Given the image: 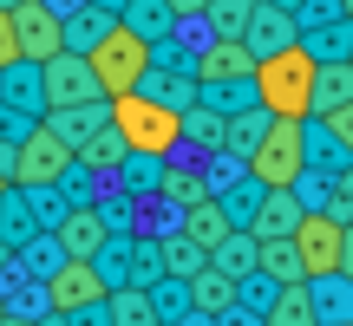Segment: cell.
<instances>
[{
	"label": "cell",
	"mask_w": 353,
	"mask_h": 326,
	"mask_svg": "<svg viewBox=\"0 0 353 326\" xmlns=\"http://www.w3.org/2000/svg\"><path fill=\"white\" fill-rule=\"evenodd\" d=\"M307 91H314V59L301 46L255 65V98H262L268 118H307Z\"/></svg>",
	"instance_id": "6da1fadb"
},
{
	"label": "cell",
	"mask_w": 353,
	"mask_h": 326,
	"mask_svg": "<svg viewBox=\"0 0 353 326\" xmlns=\"http://www.w3.org/2000/svg\"><path fill=\"white\" fill-rule=\"evenodd\" d=\"M112 131L125 138V151L176 157V111H164V105L144 98V91H125V98H112Z\"/></svg>",
	"instance_id": "7a4b0ae2"
},
{
	"label": "cell",
	"mask_w": 353,
	"mask_h": 326,
	"mask_svg": "<svg viewBox=\"0 0 353 326\" xmlns=\"http://www.w3.org/2000/svg\"><path fill=\"white\" fill-rule=\"evenodd\" d=\"M85 65H92V78H99V98H125V91H138L144 72H151V46H144L138 33H125V26H112V33L85 52Z\"/></svg>",
	"instance_id": "3957f363"
},
{
	"label": "cell",
	"mask_w": 353,
	"mask_h": 326,
	"mask_svg": "<svg viewBox=\"0 0 353 326\" xmlns=\"http://www.w3.org/2000/svg\"><path fill=\"white\" fill-rule=\"evenodd\" d=\"M242 170H249L262 189H288L294 176H301V118H275L268 138L242 157Z\"/></svg>",
	"instance_id": "277c9868"
},
{
	"label": "cell",
	"mask_w": 353,
	"mask_h": 326,
	"mask_svg": "<svg viewBox=\"0 0 353 326\" xmlns=\"http://www.w3.org/2000/svg\"><path fill=\"white\" fill-rule=\"evenodd\" d=\"M65 163H72V151H65L59 138H52L46 124H33L20 144H13V170H7V183L13 189H52L65 176Z\"/></svg>",
	"instance_id": "5b68a950"
},
{
	"label": "cell",
	"mask_w": 353,
	"mask_h": 326,
	"mask_svg": "<svg viewBox=\"0 0 353 326\" xmlns=\"http://www.w3.org/2000/svg\"><path fill=\"white\" fill-rule=\"evenodd\" d=\"M294 254H301V274H341V241H347V222H334L327 209H307L294 222Z\"/></svg>",
	"instance_id": "8992f818"
},
{
	"label": "cell",
	"mask_w": 353,
	"mask_h": 326,
	"mask_svg": "<svg viewBox=\"0 0 353 326\" xmlns=\"http://www.w3.org/2000/svg\"><path fill=\"white\" fill-rule=\"evenodd\" d=\"M39 98H46V111H72V105L99 98V78H92V65L79 52H59V59L39 65Z\"/></svg>",
	"instance_id": "52a82bcc"
},
{
	"label": "cell",
	"mask_w": 353,
	"mask_h": 326,
	"mask_svg": "<svg viewBox=\"0 0 353 326\" xmlns=\"http://www.w3.org/2000/svg\"><path fill=\"white\" fill-rule=\"evenodd\" d=\"M39 287H46V314H79V307H99L105 301V281H99L92 261H59Z\"/></svg>",
	"instance_id": "ba28073f"
},
{
	"label": "cell",
	"mask_w": 353,
	"mask_h": 326,
	"mask_svg": "<svg viewBox=\"0 0 353 326\" xmlns=\"http://www.w3.org/2000/svg\"><path fill=\"white\" fill-rule=\"evenodd\" d=\"M13 33H20V59H26V65H46V59H59V52H65L59 13H46L39 0L13 7Z\"/></svg>",
	"instance_id": "9c48e42d"
},
{
	"label": "cell",
	"mask_w": 353,
	"mask_h": 326,
	"mask_svg": "<svg viewBox=\"0 0 353 326\" xmlns=\"http://www.w3.org/2000/svg\"><path fill=\"white\" fill-rule=\"evenodd\" d=\"M301 170L321 176V183H334L341 170H353V151L321 124V118H301Z\"/></svg>",
	"instance_id": "30bf717a"
},
{
	"label": "cell",
	"mask_w": 353,
	"mask_h": 326,
	"mask_svg": "<svg viewBox=\"0 0 353 326\" xmlns=\"http://www.w3.org/2000/svg\"><path fill=\"white\" fill-rule=\"evenodd\" d=\"M242 46H249V59H255V65H262V59H275V52H288V46H294V20L255 0L249 26H242Z\"/></svg>",
	"instance_id": "8fae6325"
},
{
	"label": "cell",
	"mask_w": 353,
	"mask_h": 326,
	"mask_svg": "<svg viewBox=\"0 0 353 326\" xmlns=\"http://www.w3.org/2000/svg\"><path fill=\"white\" fill-rule=\"evenodd\" d=\"M112 124V98H92V105H72V111H46V131L65 144V151H79V144H92L99 131Z\"/></svg>",
	"instance_id": "7c38bea8"
},
{
	"label": "cell",
	"mask_w": 353,
	"mask_h": 326,
	"mask_svg": "<svg viewBox=\"0 0 353 326\" xmlns=\"http://www.w3.org/2000/svg\"><path fill=\"white\" fill-rule=\"evenodd\" d=\"M307 307H314V326H353V281L347 274H307Z\"/></svg>",
	"instance_id": "4fadbf2b"
},
{
	"label": "cell",
	"mask_w": 353,
	"mask_h": 326,
	"mask_svg": "<svg viewBox=\"0 0 353 326\" xmlns=\"http://www.w3.org/2000/svg\"><path fill=\"white\" fill-rule=\"evenodd\" d=\"M52 241H59V254L65 261H92L99 254V241H105V222H99V209H65L59 215V228H52Z\"/></svg>",
	"instance_id": "5bb4252c"
},
{
	"label": "cell",
	"mask_w": 353,
	"mask_h": 326,
	"mask_svg": "<svg viewBox=\"0 0 353 326\" xmlns=\"http://www.w3.org/2000/svg\"><path fill=\"white\" fill-rule=\"evenodd\" d=\"M294 46H301L314 65H347L353 20H341V13H334V20H314V26H301V33H294Z\"/></svg>",
	"instance_id": "9a60e30c"
},
{
	"label": "cell",
	"mask_w": 353,
	"mask_h": 326,
	"mask_svg": "<svg viewBox=\"0 0 353 326\" xmlns=\"http://www.w3.org/2000/svg\"><path fill=\"white\" fill-rule=\"evenodd\" d=\"M196 78H255V59L242 39H203L196 46Z\"/></svg>",
	"instance_id": "2e32d148"
},
{
	"label": "cell",
	"mask_w": 353,
	"mask_h": 326,
	"mask_svg": "<svg viewBox=\"0 0 353 326\" xmlns=\"http://www.w3.org/2000/svg\"><path fill=\"white\" fill-rule=\"evenodd\" d=\"M294 222H301V202H294L288 189H262L249 235H255V241H281V235H294Z\"/></svg>",
	"instance_id": "e0dca14e"
},
{
	"label": "cell",
	"mask_w": 353,
	"mask_h": 326,
	"mask_svg": "<svg viewBox=\"0 0 353 326\" xmlns=\"http://www.w3.org/2000/svg\"><path fill=\"white\" fill-rule=\"evenodd\" d=\"M164 163H170V157H144V151H125V163L112 170L118 196H131V202H151V196H157V183H164Z\"/></svg>",
	"instance_id": "ac0fdd59"
},
{
	"label": "cell",
	"mask_w": 353,
	"mask_h": 326,
	"mask_svg": "<svg viewBox=\"0 0 353 326\" xmlns=\"http://www.w3.org/2000/svg\"><path fill=\"white\" fill-rule=\"evenodd\" d=\"M118 26H125V33H138L144 46H157V39L176 33V13L164 7V0H125V7H118Z\"/></svg>",
	"instance_id": "d6986e66"
},
{
	"label": "cell",
	"mask_w": 353,
	"mask_h": 326,
	"mask_svg": "<svg viewBox=\"0 0 353 326\" xmlns=\"http://www.w3.org/2000/svg\"><path fill=\"white\" fill-rule=\"evenodd\" d=\"M183 287H190V307H196V314H210V320H223L229 307H236V281H229V274H216L210 261H203L196 274L183 281Z\"/></svg>",
	"instance_id": "ffe728a7"
},
{
	"label": "cell",
	"mask_w": 353,
	"mask_h": 326,
	"mask_svg": "<svg viewBox=\"0 0 353 326\" xmlns=\"http://www.w3.org/2000/svg\"><path fill=\"white\" fill-rule=\"evenodd\" d=\"M196 105H210L216 118H236L262 98H255V78H196Z\"/></svg>",
	"instance_id": "44dd1931"
},
{
	"label": "cell",
	"mask_w": 353,
	"mask_h": 326,
	"mask_svg": "<svg viewBox=\"0 0 353 326\" xmlns=\"http://www.w3.org/2000/svg\"><path fill=\"white\" fill-rule=\"evenodd\" d=\"M0 105L7 111H26V118H46V98H39V65H7L0 72Z\"/></svg>",
	"instance_id": "7402d4cb"
},
{
	"label": "cell",
	"mask_w": 353,
	"mask_h": 326,
	"mask_svg": "<svg viewBox=\"0 0 353 326\" xmlns=\"http://www.w3.org/2000/svg\"><path fill=\"white\" fill-rule=\"evenodd\" d=\"M353 105V65H314V91H307V118H327Z\"/></svg>",
	"instance_id": "603a6c76"
},
{
	"label": "cell",
	"mask_w": 353,
	"mask_h": 326,
	"mask_svg": "<svg viewBox=\"0 0 353 326\" xmlns=\"http://www.w3.org/2000/svg\"><path fill=\"white\" fill-rule=\"evenodd\" d=\"M176 151H223V118L210 111V105H190V111H176Z\"/></svg>",
	"instance_id": "cb8c5ba5"
},
{
	"label": "cell",
	"mask_w": 353,
	"mask_h": 326,
	"mask_svg": "<svg viewBox=\"0 0 353 326\" xmlns=\"http://www.w3.org/2000/svg\"><path fill=\"white\" fill-rule=\"evenodd\" d=\"M112 26H118V13H105V7H79V13H65V20H59L65 52H79V59H85V52L99 46V39L112 33Z\"/></svg>",
	"instance_id": "d4e9b609"
},
{
	"label": "cell",
	"mask_w": 353,
	"mask_h": 326,
	"mask_svg": "<svg viewBox=\"0 0 353 326\" xmlns=\"http://www.w3.org/2000/svg\"><path fill=\"white\" fill-rule=\"evenodd\" d=\"M255 202H262V183H255L249 170L229 176V183L216 189V209H223V222H229V228H249V222H255Z\"/></svg>",
	"instance_id": "484cf974"
},
{
	"label": "cell",
	"mask_w": 353,
	"mask_h": 326,
	"mask_svg": "<svg viewBox=\"0 0 353 326\" xmlns=\"http://www.w3.org/2000/svg\"><path fill=\"white\" fill-rule=\"evenodd\" d=\"M255 274H268L275 287H294V281H307L301 274V254H294V241L281 235V241H255Z\"/></svg>",
	"instance_id": "4316f807"
},
{
	"label": "cell",
	"mask_w": 353,
	"mask_h": 326,
	"mask_svg": "<svg viewBox=\"0 0 353 326\" xmlns=\"http://www.w3.org/2000/svg\"><path fill=\"white\" fill-rule=\"evenodd\" d=\"M176 228H183V235H190V241H196V248H203V254H210V248H216V241H223V235H229V222H223V209H216V196H203V202H190V209H183V215H176Z\"/></svg>",
	"instance_id": "83f0119b"
},
{
	"label": "cell",
	"mask_w": 353,
	"mask_h": 326,
	"mask_svg": "<svg viewBox=\"0 0 353 326\" xmlns=\"http://www.w3.org/2000/svg\"><path fill=\"white\" fill-rule=\"evenodd\" d=\"M210 268H216V274H229V281L255 274V235H249V228H229V235L210 248Z\"/></svg>",
	"instance_id": "f1b7e54d"
},
{
	"label": "cell",
	"mask_w": 353,
	"mask_h": 326,
	"mask_svg": "<svg viewBox=\"0 0 353 326\" xmlns=\"http://www.w3.org/2000/svg\"><path fill=\"white\" fill-rule=\"evenodd\" d=\"M268 124H275V118H268L262 105H249V111H236V118H223V151H229V157H249L255 144L268 138Z\"/></svg>",
	"instance_id": "f546056e"
},
{
	"label": "cell",
	"mask_w": 353,
	"mask_h": 326,
	"mask_svg": "<svg viewBox=\"0 0 353 326\" xmlns=\"http://www.w3.org/2000/svg\"><path fill=\"white\" fill-rule=\"evenodd\" d=\"M144 98H157L164 111H190L196 105V72H144Z\"/></svg>",
	"instance_id": "4dcf8cb0"
},
{
	"label": "cell",
	"mask_w": 353,
	"mask_h": 326,
	"mask_svg": "<svg viewBox=\"0 0 353 326\" xmlns=\"http://www.w3.org/2000/svg\"><path fill=\"white\" fill-rule=\"evenodd\" d=\"M39 222H33V202H26V189H0V241L7 248H20V241H33Z\"/></svg>",
	"instance_id": "1f68e13d"
},
{
	"label": "cell",
	"mask_w": 353,
	"mask_h": 326,
	"mask_svg": "<svg viewBox=\"0 0 353 326\" xmlns=\"http://www.w3.org/2000/svg\"><path fill=\"white\" fill-rule=\"evenodd\" d=\"M203 196H210V189H203V176L190 170V163H176V157H170V163H164V183H157V202H170V209L183 215L190 202H203Z\"/></svg>",
	"instance_id": "d6a6232c"
},
{
	"label": "cell",
	"mask_w": 353,
	"mask_h": 326,
	"mask_svg": "<svg viewBox=\"0 0 353 326\" xmlns=\"http://www.w3.org/2000/svg\"><path fill=\"white\" fill-rule=\"evenodd\" d=\"M249 13H255V0H203V13H196V20L210 26V39H242Z\"/></svg>",
	"instance_id": "836d02e7"
},
{
	"label": "cell",
	"mask_w": 353,
	"mask_h": 326,
	"mask_svg": "<svg viewBox=\"0 0 353 326\" xmlns=\"http://www.w3.org/2000/svg\"><path fill=\"white\" fill-rule=\"evenodd\" d=\"M157 254H164V274H170V281H190V274H196L203 261H210V254H203L196 241L183 235V228H170V235H157Z\"/></svg>",
	"instance_id": "e575fe53"
},
{
	"label": "cell",
	"mask_w": 353,
	"mask_h": 326,
	"mask_svg": "<svg viewBox=\"0 0 353 326\" xmlns=\"http://www.w3.org/2000/svg\"><path fill=\"white\" fill-rule=\"evenodd\" d=\"M105 320L112 326H157L151 320V294L144 287H112L105 294Z\"/></svg>",
	"instance_id": "d590c367"
},
{
	"label": "cell",
	"mask_w": 353,
	"mask_h": 326,
	"mask_svg": "<svg viewBox=\"0 0 353 326\" xmlns=\"http://www.w3.org/2000/svg\"><path fill=\"white\" fill-rule=\"evenodd\" d=\"M144 294H151V320H157V326H176L183 314H196V307H190V287H183V281H170V274L151 281Z\"/></svg>",
	"instance_id": "8d00e7d4"
},
{
	"label": "cell",
	"mask_w": 353,
	"mask_h": 326,
	"mask_svg": "<svg viewBox=\"0 0 353 326\" xmlns=\"http://www.w3.org/2000/svg\"><path fill=\"white\" fill-rule=\"evenodd\" d=\"M72 157H79V163H85V170H92V176H112V170H118V163H125V138H118V131H112V124H105V131H99V138H92V144H79V151H72Z\"/></svg>",
	"instance_id": "74e56055"
},
{
	"label": "cell",
	"mask_w": 353,
	"mask_h": 326,
	"mask_svg": "<svg viewBox=\"0 0 353 326\" xmlns=\"http://www.w3.org/2000/svg\"><path fill=\"white\" fill-rule=\"evenodd\" d=\"M275 294H281V287H275L268 274H242V281H236V314H249L255 326H262L268 307H275Z\"/></svg>",
	"instance_id": "f35d334b"
},
{
	"label": "cell",
	"mask_w": 353,
	"mask_h": 326,
	"mask_svg": "<svg viewBox=\"0 0 353 326\" xmlns=\"http://www.w3.org/2000/svg\"><path fill=\"white\" fill-rule=\"evenodd\" d=\"M262 326H314V307H307V287H301V281L275 294V307H268Z\"/></svg>",
	"instance_id": "ab89813d"
},
{
	"label": "cell",
	"mask_w": 353,
	"mask_h": 326,
	"mask_svg": "<svg viewBox=\"0 0 353 326\" xmlns=\"http://www.w3.org/2000/svg\"><path fill=\"white\" fill-rule=\"evenodd\" d=\"M288 196L301 202V215H307V209H327V183H321V176H307V170L288 183Z\"/></svg>",
	"instance_id": "60d3db41"
},
{
	"label": "cell",
	"mask_w": 353,
	"mask_h": 326,
	"mask_svg": "<svg viewBox=\"0 0 353 326\" xmlns=\"http://www.w3.org/2000/svg\"><path fill=\"white\" fill-rule=\"evenodd\" d=\"M20 65V33H13V13H0V72Z\"/></svg>",
	"instance_id": "b9f144b4"
},
{
	"label": "cell",
	"mask_w": 353,
	"mask_h": 326,
	"mask_svg": "<svg viewBox=\"0 0 353 326\" xmlns=\"http://www.w3.org/2000/svg\"><path fill=\"white\" fill-rule=\"evenodd\" d=\"M321 124H327L334 138H341L347 151H353V105H341V111H327V118H321Z\"/></svg>",
	"instance_id": "7bdbcfd3"
},
{
	"label": "cell",
	"mask_w": 353,
	"mask_h": 326,
	"mask_svg": "<svg viewBox=\"0 0 353 326\" xmlns=\"http://www.w3.org/2000/svg\"><path fill=\"white\" fill-rule=\"evenodd\" d=\"M164 7L176 13V26H183V20H196V13H203V0H164Z\"/></svg>",
	"instance_id": "ee69618b"
},
{
	"label": "cell",
	"mask_w": 353,
	"mask_h": 326,
	"mask_svg": "<svg viewBox=\"0 0 353 326\" xmlns=\"http://www.w3.org/2000/svg\"><path fill=\"white\" fill-rule=\"evenodd\" d=\"M341 274L353 281V228H347V241H341Z\"/></svg>",
	"instance_id": "f6af8a7d"
},
{
	"label": "cell",
	"mask_w": 353,
	"mask_h": 326,
	"mask_svg": "<svg viewBox=\"0 0 353 326\" xmlns=\"http://www.w3.org/2000/svg\"><path fill=\"white\" fill-rule=\"evenodd\" d=\"M0 274H13V248H7V241H0Z\"/></svg>",
	"instance_id": "bcb514c9"
},
{
	"label": "cell",
	"mask_w": 353,
	"mask_h": 326,
	"mask_svg": "<svg viewBox=\"0 0 353 326\" xmlns=\"http://www.w3.org/2000/svg\"><path fill=\"white\" fill-rule=\"evenodd\" d=\"M262 7H275V13H294V7H301V0H262Z\"/></svg>",
	"instance_id": "7dc6e473"
},
{
	"label": "cell",
	"mask_w": 353,
	"mask_h": 326,
	"mask_svg": "<svg viewBox=\"0 0 353 326\" xmlns=\"http://www.w3.org/2000/svg\"><path fill=\"white\" fill-rule=\"evenodd\" d=\"M0 326H39V320H26V314H7V320H0Z\"/></svg>",
	"instance_id": "c3c4849f"
},
{
	"label": "cell",
	"mask_w": 353,
	"mask_h": 326,
	"mask_svg": "<svg viewBox=\"0 0 353 326\" xmlns=\"http://www.w3.org/2000/svg\"><path fill=\"white\" fill-rule=\"evenodd\" d=\"M85 7H105V13H118V7H125V0H85Z\"/></svg>",
	"instance_id": "681fc988"
},
{
	"label": "cell",
	"mask_w": 353,
	"mask_h": 326,
	"mask_svg": "<svg viewBox=\"0 0 353 326\" xmlns=\"http://www.w3.org/2000/svg\"><path fill=\"white\" fill-rule=\"evenodd\" d=\"M39 326H65V320H59V314H39Z\"/></svg>",
	"instance_id": "f907efd6"
},
{
	"label": "cell",
	"mask_w": 353,
	"mask_h": 326,
	"mask_svg": "<svg viewBox=\"0 0 353 326\" xmlns=\"http://www.w3.org/2000/svg\"><path fill=\"white\" fill-rule=\"evenodd\" d=\"M13 7H26V0H0V13H13Z\"/></svg>",
	"instance_id": "816d5d0a"
},
{
	"label": "cell",
	"mask_w": 353,
	"mask_h": 326,
	"mask_svg": "<svg viewBox=\"0 0 353 326\" xmlns=\"http://www.w3.org/2000/svg\"><path fill=\"white\" fill-rule=\"evenodd\" d=\"M341 13H347V20H353V0H341Z\"/></svg>",
	"instance_id": "f5cc1de1"
},
{
	"label": "cell",
	"mask_w": 353,
	"mask_h": 326,
	"mask_svg": "<svg viewBox=\"0 0 353 326\" xmlns=\"http://www.w3.org/2000/svg\"><path fill=\"white\" fill-rule=\"evenodd\" d=\"M0 320H7V294H0Z\"/></svg>",
	"instance_id": "db71d44e"
},
{
	"label": "cell",
	"mask_w": 353,
	"mask_h": 326,
	"mask_svg": "<svg viewBox=\"0 0 353 326\" xmlns=\"http://www.w3.org/2000/svg\"><path fill=\"white\" fill-rule=\"evenodd\" d=\"M0 189H13V183H7V170H0Z\"/></svg>",
	"instance_id": "11a10c76"
},
{
	"label": "cell",
	"mask_w": 353,
	"mask_h": 326,
	"mask_svg": "<svg viewBox=\"0 0 353 326\" xmlns=\"http://www.w3.org/2000/svg\"><path fill=\"white\" fill-rule=\"evenodd\" d=\"M347 65H353V46H347Z\"/></svg>",
	"instance_id": "9f6ffc18"
}]
</instances>
